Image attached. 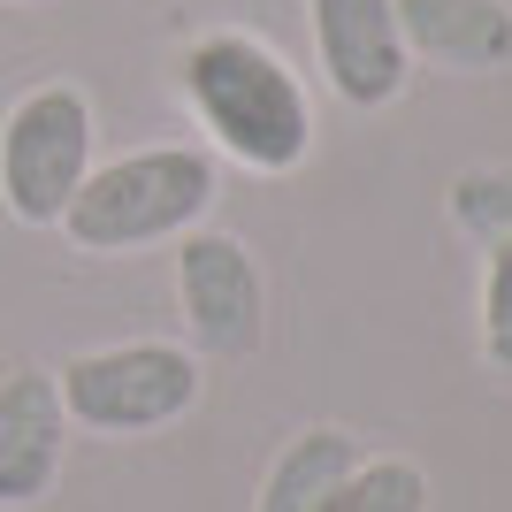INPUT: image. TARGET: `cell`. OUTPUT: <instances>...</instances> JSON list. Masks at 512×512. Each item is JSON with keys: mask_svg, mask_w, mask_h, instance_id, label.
Listing matches in <instances>:
<instances>
[{"mask_svg": "<svg viewBox=\"0 0 512 512\" xmlns=\"http://www.w3.org/2000/svg\"><path fill=\"white\" fill-rule=\"evenodd\" d=\"M176 85L192 100V115L214 130V146L260 176L299 169L306 146H314L306 85L291 77V62L276 46L253 39V31H207V39H192L184 62H176Z\"/></svg>", "mask_w": 512, "mask_h": 512, "instance_id": "cell-1", "label": "cell"}, {"mask_svg": "<svg viewBox=\"0 0 512 512\" xmlns=\"http://www.w3.org/2000/svg\"><path fill=\"white\" fill-rule=\"evenodd\" d=\"M207 207H214L207 153L199 146H146V153H123V161H100L77 184L62 230L85 253H138V245L184 237Z\"/></svg>", "mask_w": 512, "mask_h": 512, "instance_id": "cell-2", "label": "cell"}, {"mask_svg": "<svg viewBox=\"0 0 512 512\" xmlns=\"http://www.w3.org/2000/svg\"><path fill=\"white\" fill-rule=\"evenodd\" d=\"M92 176V100L77 85H31L0 123V207L54 230Z\"/></svg>", "mask_w": 512, "mask_h": 512, "instance_id": "cell-3", "label": "cell"}, {"mask_svg": "<svg viewBox=\"0 0 512 512\" xmlns=\"http://www.w3.org/2000/svg\"><path fill=\"white\" fill-rule=\"evenodd\" d=\"M62 413L100 436H146L199 406V360L184 344H107L62 367Z\"/></svg>", "mask_w": 512, "mask_h": 512, "instance_id": "cell-4", "label": "cell"}, {"mask_svg": "<svg viewBox=\"0 0 512 512\" xmlns=\"http://www.w3.org/2000/svg\"><path fill=\"white\" fill-rule=\"evenodd\" d=\"M176 291H184V321L214 360H245L260 352V268L237 237H184L176 253Z\"/></svg>", "mask_w": 512, "mask_h": 512, "instance_id": "cell-5", "label": "cell"}, {"mask_svg": "<svg viewBox=\"0 0 512 512\" xmlns=\"http://www.w3.org/2000/svg\"><path fill=\"white\" fill-rule=\"evenodd\" d=\"M314 46L337 100L352 107H390L406 92V31L398 0H314Z\"/></svg>", "mask_w": 512, "mask_h": 512, "instance_id": "cell-6", "label": "cell"}, {"mask_svg": "<svg viewBox=\"0 0 512 512\" xmlns=\"http://www.w3.org/2000/svg\"><path fill=\"white\" fill-rule=\"evenodd\" d=\"M62 444H69V413L54 375H39V367L0 375V512H23L54 490Z\"/></svg>", "mask_w": 512, "mask_h": 512, "instance_id": "cell-7", "label": "cell"}, {"mask_svg": "<svg viewBox=\"0 0 512 512\" xmlns=\"http://www.w3.org/2000/svg\"><path fill=\"white\" fill-rule=\"evenodd\" d=\"M406 54L444 69H505L512 62V8L505 0H398Z\"/></svg>", "mask_w": 512, "mask_h": 512, "instance_id": "cell-8", "label": "cell"}, {"mask_svg": "<svg viewBox=\"0 0 512 512\" xmlns=\"http://www.w3.org/2000/svg\"><path fill=\"white\" fill-rule=\"evenodd\" d=\"M344 467H352V436H344V428H306V436H291L283 459L268 467L260 512H314Z\"/></svg>", "mask_w": 512, "mask_h": 512, "instance_id": "cell-9", "label": "cell"}, {"mask_svg": "<svg viewBox=\"0 0 512 512\" xmlns=\"http://www.w3.org/2000/svg\"><path fill=\"white\" fill-rule=\"evenodd\" d=\"M314 512H428V474L413 459H352Z\"/></svg>", "mask_w": 512, "mask_h": 512, "instance_id": "cell-10", "label": "cell"}, {"mask_svg": "<svg viewBox=\"0 0 512 512\" xmlns=\"http://www.w3.org/2000/svg\"><path fill=\"white\" fill-rule=\"evenodd\" d=\"M451 214H459V230H467V237L497 245V237L512 230V176H497V169H467L459 184H451Z\"/></svg>", "mask_w": 512, "mask_h": 512, "instance_id": "cell-11", "label": "cell"}, {"mask_svg": "<svg viewBox=\"0 0 512 512\" xmlns=\"http://www.w3.org/2000/svg\"><path fill=\"white\" fill-rule=\"evenodd\" d=\"M482 344H490V367L512 375V230L490 245V283H482Z\"/></svg>", "mask_w": 512, "mask_h": 512, "instance_id": "cell-12", "label": "cell"}]
</instances>
